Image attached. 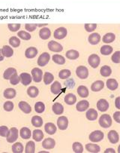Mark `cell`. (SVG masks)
<instances>
[{
	"mask_svg": "<svg viewBox=\"0 0 120 153\" xmlns=\"http://www.w3.org/2000/svg\"><path fill=\"white\" fill-rule=\"evenodd\" d=\"M9 44L13 48H18L20 45V40L18 37L12 36L9 39Z\"/></svg>",
	"mask_w": 120,
	"mask_h": 153,
	"instance_id": "f6af8a7d",
	"label": "cell"
},
{
	"mask_svg": "<svg viewBox=\"0 0 120 153\" xmlns=\"http://www.w3.org/2000/svg\"><path fill=\"white\" fill-rule=\"evenodd\" d=\"M68 34L67 29L65 27H59L54 31L53 36L56 39H63Z\"/></svg>",
	"mask_w": 120,
	"mask_h": 153,
	"instance_id": "277c9868",
	"label": "cell"
},
{
	"mask_svg": "<svg viewBox=\"0 0 120 153\" xmlns=\"http://www.w3.org/2000/svg\"><path fill=\"white\" fill-rule=\"evenodd\" d=\"M100 62H101V59H100L99 56L95 54H91L88 58L89 64L90 65V66L94 68V69H95V68H97L99 66Z\"/></svg>",
	"mask_w": 120,
	"mask_h": 153,
	"instance_id": "8992f818",
	"label": "cell"
},
{
	"mask_svg": "<svg viewBox=\"0 0 120 153\" xmlns=\"http://www.w3.org/2000/svg\"><path fill=\"white\" fill-rule=\"evenodd\" d=\"M53 61L54 63H57V64L59 65H63L65 63V58L62 55H59V54H54L52 57Z\"/></svg>",
	"mask_w": 120,
	"mask_h": 153,
	"instance_id": "ab89813d",
	"label": "cell"
},
{
	"mask_svg": "<svg viewBox=\"0 0 120 153\" xmlns=\"http://www.w3.org/2000/svg\"><path fill=\"white\" fill-rule=\"evenodd\" d=\"M44 79V82L45 85H50V84H51L53 82L54 76L52 73L47 72V73H44V79Z\"/></svg>",
	"mask_w": 120,
	"mask_h": 153,
	"instance_id": "b9f144b4",
	"label": "cell"
},
{
	"mask_svg": "<svg viewBox=\"0 0 120 153\" xmlns=\"http://www.w3.org/2000/svg\"><path fill=\"white\" fill-rule=\"evenodd\" d=\"M3 108L6 112H11L14 109V103L11 102V101H7V102L4 103Z\"/></svg>",
	"mask_w": 120,
	"mask_h": 153,
	"instance_id": "f907efd6",
	"label": "cell"
},
{
	"mask_svg": "<svg viewBox=\"0 0 120 153\" xmlns=\"http://www.w3.org/2000/svg\"><path fill=\"white\" fill-rule=\"evenodd\" d=\"M8 131H9V129H8V127L4 126V125L3 126H1L0 127V136L2 137H6Z\"/></svg>",
	"mask_w": 120,
	"mask_h": 153,
	"instance_id": "11a10c76",
	"label": "cell"
},
{
	"mask_svg": "<svg viewBox=\"0 0 120 153\" xmlns=\"http://www.w3.org/2000/svg\"><path fill=\"white\" fill-rule=\"evenodd\" d=\"M77 97L76 96L73 94H68L65 97V102L68 105H74L76 103Z\"/></svg>",
	"mask_w": 120,
	"mask_h": 153,
	"instance_id": "d6a6232c",
	"label": "cell"
},
{
	"mask_svg": "<svg viewBox=\"0 0 120 153\" xmlns=\"http://www.w3.org/2000/svg\"><path fill=\"white\" fill-rule=\"evenodd\" d=\"M86 118L89 121H95L96 120L97 118H98V112L95 109H89L86 112Z\"/></svg>",
	"mask_w": 120,
	"mask_h": 153,
	"instance_id": "7402d4cb",
	"label": "cell"
},
{
	"mask_svg": "<svg viewBox=\"0 0 120 153\" xmlns=\"http://www.w3.org/2000/svg\"><path fill=\"white\" fill-rule=\"evenodd\" d=\"M53 111L56 115H62L64 112V107L61 103H56L53 106Z\"/></svg>",
	"mask_w": 120,
	"mask_h": 153,
	"instance_id": "836d02e7",
	"label": "cell"
},
{
	"mask_svg": "<svg viewBox=\"0 0 120 153\" xmlns=\"http://www.w3.org/2000/svg\"><path fill=\"white\" fill-rule=\"evenodd\" d=\"M108 137L109 139L110 142L113 144H116L119 142V137L118 133L116 131H110L108 133Z\"/></svg>",
	"mask_w": 120,
	"mask_h": 153,
	"instance_id": "2e32d148",
	"label": "cell"
},
{
	"mask_svg": "<svg viewBox=\"0 0 120 153\" xmlns=\"http://www.w3.org/2000/svg\"><path fill=\"white\" fill-rule=\"evenodd\" d=\"M71 73L69 70H62L59 73V77L62 79H67L71 76Z\"/></svg>",
	"mask_w": 120,
	"mask_h": 153,
	"instance_id": "7dc6e473",
	"label": "cell"
},
{
	"mask_svg": "<svg viewBox=\"0 0 120 153\" xmlns=\"http://www.w3.org/2000/svg\"><path fill=\"white\" fill-rule=\"evenodd\" d=\"M66 57L69 60H76L79 57L80 54L76 50H69L66 52Z\"/></svg>",
	"mask_w": 120,
	"mask_h": 153,
	"instance_id": "1f68e13d",
	"label": "cell"
},
{
	"mask_svg": "<svg viewBox=\"0 0 120 153\" xmlns=\"http://www.w3.org/2000/svg\"><path fill=\"white\" fill-rule=\"evenodd\" d=\"M37 24H27L25 25V29L29 32H33L35 31V29L37 28Z\"/></svg>",
	"mask_w": 120,
	"mask_h": 153,
	"instance_id": "6f0895ef",
	"label": "cell"
},
{
	"mask_svg": "<svg viewBox=\"0 0 120 153\" xmlns=\"http://www.w3.org/2000/svg\"><path fill=\"white\" fill-rule=\"evenodd\" d=\"M51 36V31L49 28L47 27H44V28L41 29L39 31V36L40 38L42 39L43 40H47Z\"/></svg>",
	"mask_w": 120,
	"mask_h": 153,
	"instance_id": "e0dca14e",
	"label": "cell"
},
{
	"mask_svg": "<svg viewBox=\"0 0 120 153\" xmlns=\"http://www.w3.org/2000/svg\"><path fill=\"white\" fill-rule=\"evenodd\" d=\"M32 137H33L34 140H35L36 142H40L44 138V133L39 129L35 130L32 133Z\"/></svg>",
	"mask_w": 120,
	"mask_h": 153,
	"instance_id": "f1b7e54d",
	"label": "cell"
},
{
	"mask_svg": "<svg viewBox=\"0 0 120 153\" xmlns=\"http://www.w3.org/2000/svg\"><path fill=\"white\" fill-rule=\"evenodd\" d=\"M113 51V48L110 45H103L101 48L100 51H101V54H103V55L108 56L112 54Z\"/></svg>",
	"mask_w": 120,
	"mask_h": 153,
	"instance_id": "f35d334b",
	"label": "cell"
},
{
	"mask_svg": "<svg viewBox=\"0 0 120 153\" xmlns=\"http://www.w3.org/2000/svg\"><path fill=\"white\" fill-rule=\"evenodd\" d=\"M89 107V103L87 100H81L77 104V110L79 112H84Z\"/></svg>",
	"mask_w": 120,
	"mask_h": 153,
	"instance_id": "ffe728a7",
	"label": "cell"
},
{
	"mask_svg": "<svg viewBox=\"0 0 120 153\" xmlns=\"http://www.w3.org/2000/svg\"><path fill=\"white\" fill-rule=\"evenodd\" d=\"M119 101H120V97H118L116 99V101H115V104H116V108L118 109H120V105H119Z\"/></svg>",
	"mask_w": 120,
	"mask_h": 153,
	"instance_id": "91938a15",
	"label": "cell"
},
{
	"mask_svg": "<svg viewBox=\"0 0 120 153\" xmlns=\"http://www.w3.org/2000/svg\"><path fill=\"white\" fill-rule=\"evenodd\" d=\"M112 61L115 63H120V51H116L114 54L112 55Z\"/></svg>",
	"mask_w": 120,
	"mask_h": 153,
	"instance_id": "db71d44e",
	"label": "cell"
},
{
	"mask_svg": "<svg viewBox=\"0 0 120 153\" xmlns=\"http://www.w3.org/2000/svg\"><path fill=\"white\" fill-rule=\"evenodd\" d=\"M50 55L48 52H44L39 56L38 59V64L40 66H45L50 61Z\"/></svg>",
	"mask_w": 120,
	"mask_h": 153,
	"instance_id": "52a82bcc",
	"label": "cell"
},
{
	"mask_svg": "<svg viewBox=\"0 0 120 153\" xmlns=\"http://www.w3.org/2000/svg\"><path fill=\"white\" fill-rule=\"evenodd\" d=\"M85 27V30H86L89 33H91V32H93L95 29L97 28V24H86L84 26Z\"/></svg>",
	"mask_w": 120,
	"mask_h": 153,
	"instance_id": "f5cc1de1",
	"label": "cell"
},
{
	"mask_svg": "<svg viewBox=\"0 0 120 153\" xmlns=\"http://www.w3.org/2000/svg\"><path fill=\"white\" fill-rule=\"evenodd\" d=\"M45 109V106L42 102H38L35 105V111L38 113H42Z\"/></svg>",
	"mask_w": 120,
	"mask_h": 153,
	"instance_id": "c3c4849f",
	"label": "cell"
},
{
	"mask_svg": "<svg viewBox=\"0 0 120 153\" xmlns=\"http://www.w3.org/2000/svg\"><path fill=\"white\" fill-rule=\"evenodd\" d=\"M97 108L101 112H106L109 108V103L105 99H101L97 103Z\"/></svg>",
	"mask_w": 120,
	"mask_h": 153,
	"instance_id": "7c38bea8",
	"label": "cell"
},
{
	"mask_svg": "<svg viewBox=\"0 0 120 153\" xmlns=\"http://www.w3.org/2000/svg\"><path fill=\"white\" fill-rule=\"evenodd\" d=\"M27 94L29 96L32 98L36 97L39 94V91L35 86H30L28 89H27Z\"/></svg>",
	"mask_w": 120,
	"mask_h": 153,
	"instance_id": "e575fe53",
	"label": "cell"
},
{
	"mask_svg": "<svg viewBox=\"0 0 120 153\" xmlns=\"http://www.w3.org/2000/svg\"><path fill=\"white\" fill-rule=\"evenodd\" d=\"M32 124L33 126L36 127V128H40L43 125L42 118L38 115H35L32 118Z\"/></svg>",
	"mask_w": 120,
	"mask_h": 153,
	"instance_id": "8d00e7d4",
	"label": "cell"
},
{
	"mask_svg": "<svg viewBox=\"0 0 120 153\" xmlns=\"http://www.w3.org/2000/svg\"><path fill=\"white\" fill-rule=\"evenodd\" d=\"M8 29L11 32H17L20 28V24H9L8 25Z\"/></svg>",
	"mask_w": 120,
	"mask_h": 153,
	"instance_id": "816d5d0a",
	"label": "cell"
},
{
	"mask_svg": "<svg viewBox=\"0 0 120 153\" xmlns=\"http://www.w3.org/2000/svg\"><path fill=\"white\" fill-rule=\"evenodd\" d=\"M65 87L68 88H73L75 85V82H74V79H67L66 82H65Z\"/></svg>",
	"mask_w": 120,
	"mask_h": 153,
	"instance_id": "9f6ffc18",
	"label": "cell"
},
{
	"mask_svg": "<svg viewBox=\"0 0 120 153\" xmlns=\"http://www.w3.org/2000/svg\"><path fill=\"white\" fill-rule=\"evenodd\" d=\"M19 133L21 137L24 140L29 139L31 137V136H32V132H31L29 128H22Z\"/></svg>",
	"mask_w": 120,
	"mask_h": 153,
	"instance_id": "d4e9b609",
	"label": "cell"
},
{
	"mask_svg": "<svg viewBox=\"0 0 120 153\" xmlns=\"http://www.w3.org/2000/svg\"><path fill=\"white\" fill-rule=\"evenodd\" d=\"M108 152H112V153H115V150L112 148H109V149H107L105 151H104V153H108Z\"/></svg>",
	"mask_w": 120,
	"mask_h": 153,
	"instance_id": "94428289",
	"label": "cell"
},
{
	"mask_svg": "<svg viewBox=\"0 0 120 153\" xmlns=\"http://www.w3.org/2000/svg\"><path fill=\"white\" fill-rule=\"evenodd\" d=\"M44 130L48 133V134H50V135H53V134H55L56 132V127L54 125L53 123H51V122H48L44 126Z\"/></svg>",
	"mask_w": 120,
	"mask_h": 153,
	"instance_id": "484cf974",
	"label": "cell"
},
{
	"mask_svg": "<svg viewBox=\"0 0 120 153\" xmlns=\"http://www.w3.org/2000/svg\"><path fill=\"white\" fill-rule=\"evenodd\" d=\"M48 24H37V27H45L47 26Z\"/></svg>",
	"mask_w": 120,
	"mask_h": 153,
	"instance_id": "be15d7a7",
	"label": "cell"
},
{
	"mask_svg": "<svg viewBox=\"0 0 120 153\" xmlns=\"http://www.w3.org/2000/svg\"><path fill=\"white\" fill-rule=\"evenodd\" d=\"M119 84L117 81L114 79H110L107 81V87L110 91H115L117 89Z\"/></svg>",
	"mask_w": 120,
	"mask_h": 153,
	"instance_id": "83f0119b",
	"label": "cell"
},
{
	"mask_svg": "<svg viewBox=\"0 0 120 153\" xmlns=\"http://www.w3.org/2000/svg\"><path fill=\"white\" fill-rule=\"evenodd\" d=\"M104 87V83L103 81L98 80L96 82H93L91 86V89H92V91L94 92H98L100 91L101 90H102Z\"/></svg>",
	"mask_w": 120,
	"mask_h": 153,
	"instance_id": "ac0fdd59",
	"label": "cell"
},
{
	"mask_svg": "<svg viewBox=\"0 0 120 153\" xmlns=\"http://www.w3.org/2000/svg\"><path fill=\"white\" fill-rule=\"evenodd\" d=\"M57 125L62 131H65L68 126V120L65 116H60L57 120Z\"/></svg>",
	"mask_w": 120,
	"mask_h": 153,
	"instance_id": "30bf717a",
	"label": "cell"
},
{
	"mask_svg": "<svg viewBox=\"0 0 120 153\" xmlns=\"http://www.w3.org/2000/svg\"><path fill=\"white\" fill-rule=\"evenodd\" d=\"M99 125L104 128H108L112 125V118L108 114L102 115L99 118Z\"/></svg>",
	"mask_w": 120,
	"mask_h": 153,
	"instance_id": "6da1fadb",
	"label": "cell"
},
{
	"mask_svg": "<svg viewBox=\"0 0 120 153\" xmlns=\"http://www.w3.org/2000/svg\"><path fill=\"white\" fill-rule=\"evenodd\" d=\"M48 48L53 52H60L63 50V47L61 44L56 41H50L48 43Z\"/></svg>",
	"mask_w": 120,
	"mask_h": 153,
	"instance_id": "9c48e42d",
	"label": "cell"
},
{
	"mask_svg": "<svg viewBox=\"0 0 120 153\" xmlns=\"http://www.w3.org/2000/svg\"><path fill=\"white\" fill-rule=\"evenodd\" d=\"M16 91L14 88H7L4 91L3 95L7 99H13L16 96Z\"/></svg>",
	"mask_w": 120,
	"mask_h": 153,
	"instance_id": "4dcf8cb0",
	"label": "cell"
},
{
	"mask_svg": "<svg viewBox=\"0 0 120 153\" xmlns=\"http://www.w3.org/2000/svg\"><path fill=\"white\" fill-rule=\"evenodd\" d=\"M17 73V70L16 69H14V68L10 67L8 68L5 72H4L3 74V78L6 80H9L10 78L13 76L14 74Z\"/></svg>",
	"mask_w": 120,
	"mask_h": 153,
	"instance_id": "d590c367",
	"label": "cell"
},
{
	"mask_svg": "<svg viewBox=\"0 0 120 153\" xmlns=\"http://www.w3.org/2000/svg\"><path fill=\"white\" fill-rule=\"evenodd\" d=\"M100 73L104 77H108L112 73V70H111V68L109 66H104L101 68Z\"/></svg>",
	"mask_w": 120,
	"mask_h": 153,
	"instance_id": "74e56055",
	"label": "cell"
},
{
	"mask_svg": "<svg viewBox=\"0 0 120 153\" xmlns=\"http://www.w3.org/2000/svg\"><path fill=\"white\" fill-rule=\"evenodd\" d=\"M115 39H116V35L113 33H106L102 39L103 42L106 43V44H109V43L113 42Z\"/></svg>",
	"mask_w": 120,
	"mask_h": 153,
	"instance_id": "4316f807",
	"label": "cell"
},
{
	"mask_svg": "<svg viewBox=\"0 0 120 153\" xmlns=\"http://www.w3.org/2000/svg\"><path fill=\"white\" fill-rule=\"evenodd\" d=\"M35 152V143L34 141H29L26 143L25 148L26 153H34Z\"/></svg>",
	"mask_w": 120,
	"mask_h": 153,
	"instance_id": "60d3db41",
	"label": "cell"
},
{
	"mask_svg": "<svg viewBox=\"0 0 120 153\" xmlns=\"http://www.w3.org/2000/svg\"><path fill=\"white\" fill-rule=\"evenodd\" d=\"M32 78L35 82H40L42 80L43 72L39 68H34L32 70Z\"/></svg>",
	"mask_w": 120,
	"mask_h": 153,
	"instance_id": "ba28073f",
	"label": "cell"
},
{
	"mask_svg": "<svg viewBox=\"0 0 120 153\" xmlns=\"http://www.w3.org/2000/svg\"><path fill=\"white\" fill-rule=\"evenodd\" d=\"M50 90H51V92H52L53 94L55 95L59 94L61 91H62V85H61L60 82H59L58 81L54 82L53 83L52 85H51Z\"/></svg>",
	"mask_w": 120,
	"mask_h": 153,
	"instance_id": "d6986e66",
	"label": "cell"
},
{
	"mask_svg": "<svg viewBox=\"0 0 120 153\" xmlns=\"http://www.w3.org/2000/svg\"><path fill=\"white\" fill-rule=\"evenodd\" d=\"M104 134L102 131H95L92 132L89 135V140L92 142L98 143L102 140L104 139Z\"/></svg>",
	"mask_w": 120,
	"mask_h": 153,
	"instance_id": "3957f363",
	"label": "cell"
},
{
	"mask_svg": "<svg viewBox=\"0 0 120 153\" xmlns=\"http://www.w3.org/2000/svg\"><path fill=\"white\" fill-rule=\"evenodd\" d=\"M12 152L14 153H21L23 152V146L21 143H16L12 146Z\"/></svg>",
	"mask_w": 120,
	"mask_h": 153,
	"instance_id": "7bdbcfd3",
	"label": "cell"
},
{
	"mask_svg": "<svg viewBox=\"0 0 120 153\" xmlns=\"http://www.w3.org/2000/svg\"><path fill=\"white\" fill-rule=\"evenodd\" d=\"M56 142L52 138H47L42 142V146L46 149H52L55 147Z\"/></svg>",
	"mask_w": 120,
	"mask_h": 153,
	"instance_id": "9a60e30c",
	"label": "cell"
},
{
	"mask_svg": "<svg viewBox=\"0 0 120 153\" xmlns=\"http://www.w3.org/2000/svg\"><path fill=\"white\" fill-rule=\"evenodd\" d=\"M88 41L90 44L93 45L98 44V43L100 42V41H101V36H100L98 33H92V34L89 36Z\"/></svg>",
	"mask_w": 120,
	"mask_h": 153,
	"instance_id": "5bb4252c",
	"label": "cell"
},
{
	"mask_svg": "<svg viewBox=\"0 0 120 153\" xmlns=\"http://www.w3.org/2000/svg\"><path fill=\"white\" fill-rule=\"evenodd\" d=\"M86 149L89 152L92 153H98L101 151V148L98 145L93 143H88L86 145Z\"/></svg>",
	"mask_w": 120,
	"mask_h": 153,
	"instance_id": "603a6c76",
	"label": "cell"
},
{
	"mask_svg": "<svg viewBox=\"0 0 120 153\" xmlns=\"http://www.w3.org/2000/svg\"><path fill=\"white\" fill-rule=\"evenodd\" d=\"M78 94L80 97L83 98H86L89 96V90L86 86L80 85L78 87Z\"/></svg>",
	"mask_w": 120,
	"mask_h": 153,
	"instance_id": "f546056e",
	"label": "cell"
},
{
	"mask_svg": "<svg viewBox=\"0 0 120 153\" xmlns=\"http://www.w3.org/2000/svg\"><path fill=\"white\" fill-rule=\"evenodd\" d=\"M38 54V49L35 47H29L26 50L25 56L29 59H32Z\"/></svg>",
	"mask_w": 120,
	"mask_h": 153,
	"instance_id": "4fadbf2b",
	"label": "cell"
},
{
	"mask_svg": "<svg viewBox=\"0 0 120 153\" xmlns=\"http://www.w3.org/2000/svg\"><path fill=\"white\" fill-rule=\"evenodd\" d=\"M76 74L80 79H86L89 76V70L86 66H80L77 68Z\"/></svg>",
	"mask_w": 120,
	"mask_h": 153,
	"instance_id": "5b68a950",
	"label": "cell"
},
{
	"mask_svg": "<svg viewBox=\"0 0 120 153\" xmlns=\"http://www.w3.org/2000/svg\"><path fill=\"white\" fill-rule=\"evenodd\" d=\"M19 131L16 128H11L8 131V134L6 136V140L8 143H14L18 139Z\"/></svg>",
	"mask_w": 120,
	"mask_h": 153,
	"instance_id": "7a4b0ae2",
	"label": "cell"
},
{
	"mask_svg": "<svg viewBox=\"0 0 120 153\" xmlns=\"http://www.w3.org/2000/svg\"><path fill=\"white\" fill-rule=\"evenodd\" d=\"M2 53L4 57H11L14 54V50L9 45H4L2 48Z\"/></svg>",
	"mask_w": 120,
	"mask_h": 153,
	"instance_id": "cb8c5ba5",
	"label": "cell"
},
{
	"mask_svg": "<svg viewBox=\"0 0 120 153\" xmlns=\"http://www.w3.org/2000/svg\"><path fill=\"white\" fill-rule=\"evenodd\" d=\"M113 118L117 123H120V112L117 111V112H114Z\"/></svg>",
	"mask_w": 120,
	"mask_h": 153,
	"instance_id": "680465c9",
	"label": "cell"
},
{
	"mask_svg": "<svg viewBox=\"0 0 120 153\" xmlns=\"http://www.w3.org/2000/svg\"><path fill=\"white\" fill-rule=\"evenodd\" d=\"M18 36L19 38H20L21 39L26 40V41H28L30 39L32 38V36L30 35L28 32L23 31V30H21V31H19L18 33Z\"/></svg>",
	"mask_w": 120,
	"mask_h": 153,
	"instance_id": "ee69618b",
	"label": "cell"
},
{
	"mask_svg": "<svg viewBox=\"0 0 120 153\" xmlns=\"http://www.w3.org/2000/svg\"><path fill=\"white\" fill-rule=\"evenodd\" d=\"M19 108L22 112H23L26 114H29L32 112V108H31L30 105L27 103L26 102H25V101H20V102Z\"/></svg>",
	"mask_w": 120,
	"mask_h": 153,
	"instance_id": "44dd1931",
	"label": "cell"
},
{
	"mask_svg": "<svg viewBox=\"0 0 120 153\" xmlns=\"http://www.w3.org/2000/svg\"><path fill=\"white\" fill-rule=\"evenodd\" d=\"M4 56L2 53V49H0V61H2L4 60Z\"/></svg>",
	"mask_w": 120,
	"mask_h": 153,
	"instance_id": "6125c7cd",
	"label": "cell"
},
{
	"mask_svg": "<svg viewBox=\"0 0 120 153\" xmlns=\"http://www.w3.org/2000/svg\"><path fill=\"white\" fill-rule=\"evenodd\" d=\"M10 83L13 85H17L20 82V76H18V73H15V74L13 75L11 78H10Z\"/></svg>",
	"mask_w": 120,
	"mask_h": 153,
	"instance_id": "681fc988",
	"label": "cell"
},
{
	"mask_svg": "<svg viewBox=\"0 0 120 153\" xmlns=\"http://www.w3.org/2000/svg\"><path fill=\"white\" fill-rule=\"evenodd\" d=\"M72 148L74 152H76V153H82L83 152V145L80 143H78V142L74 143L72 146Z\"/></svg>",
	"mask_w": 120,
	"mask_h": 153,
	"instance_id": "bcb514c9",
	"label": "cell"
},
{
	"mask_svg": "<svg viewBox=\"0 0 120 153\" xmlns=\"http://www.w3.org/2000/svg\"><path fill=\"white\" fill-rule=\"evenodd\" d=\"M20 82L22 83V85L26 86L28 85H29L31 82H32V76L29 73H23L20 75Z\"/></svg>",
	"mask_w": 120,
	"mask_h": 153,
	"instance_id": "8fae6325",
	"label": "cell"
}]
</instances>
